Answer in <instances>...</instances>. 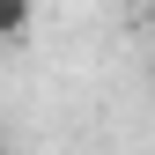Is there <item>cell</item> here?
Wrapping results in <instances>:
<instances>
[{"label": "cell", "mask_w": 155, "mask_h": 155, "mask_svg": "<svg viewBox=\"0 0 155 155\" xmlns=\"http://www.w3.org/2000/svg\"><path fill=\"white\" fill-rule=\"evenodd\" d=\"M30 22H37V0H0V45L30 37Z\"/></svg>", "instance_id": "obj_1"}, {"label": "cell", "mask_w": 155, "mask_h": 155, "mask_svg": "<svg viewBox=\"0 0 155 155\" xmlns=\"http://www.w3.org/2000/svg\"><path fill=\"white\" fill-rule=\"evenodd\" d=\"M148 8H155V0H148Z\"/></svg>", "instance_id": "obj_2"}]
</instances>
